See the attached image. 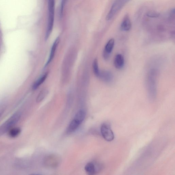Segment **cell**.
<instances>
[{
    "label": "cell",
    "mask_w": 175,
    "mask_h": 175,
    "mask_svg": "<svg viewBox=\"0 0 175 175\" xmlns=\"http://www.w3.org/2000/svg\"><path fill=\"white\" fill-rule=\"evenodd\" d=\"M55 0H48V10H49V18L45 40H47L49 38L52 31L55 11Z\"/></svg>",
    "instance_id": "1"
},
{
    "label": "cell",
    "mask_w": 175,
    "mask_h": 175,
    "mask_svg": "<svg viewBox=\"0 0 175 175\" xmlns=\"http://www.w3.org/2000/svg\"><path fill=\"white\" fill-rule=\"evenodd\" d=\"M21 116V113L17 112L10 118L0 126V134H4L9 130L11 129L19 121Z\"/></svg>",
    "instance_id": "2"
},
{
    "label": "cell",
    "mask_w": 175,
    "mask_h": 175,
    "mask_svg": "<svg viewBox=\"0 0 175 175\" xmlns=\"http://www.w3.org/2000/svg\"><path fill=\"white\" fill-rule=\"evenodd\" d=\"M61 162V159L56 155L51 154L45 157L44 162L45 166L51 168L58 167Z\"/></svg>",
    "instance_id": "3"
},
{
    "label": "cell",
    "mask_w": 175,
    "mask_h": 175,
    "mask_svg": "<svg viewBox=\"0 0 175 175\" xmlns=\"http://www.w3.org/2000/svg\"><path fill=\"white\" fill-rule=\"evenodd\" d=\"M101 132L102 136L105 140L111 142L114 139L115 137L113 131L110 126L107 123H104L101 126Z\"/></svg>",
    "instance_id": "4"
},
{
    "label": "cell",
    "mask_w": 175,
    "mask_h": 175,
    "mask_svg": "<svg viewBox=\"0 0 175 175\" xmlns=\"http://www.w3.org/2000/svg\"><path fill=\"white\" fill-rule=\"evenodd\" d=\"M102 168V165L100 164L90 162L86 165L84 169L88 174L93 175L99 173Z\"/></svg>",
    "instance_id": "5"
},
{
    "label": "cell",
    "mask_w": 175,
    "mask_h": 175,
    "mask_svg": "<svg viewBox=\"0 0 175 175\" xmlns=\"http://www.w3.org/2000/svg\"><path fill=\"white\" fill-rule=\"evenodd\" d=\"M104 82L109 83L111 82L113 80V74L109 71L100 72L99 77Z\"/></svg>",
    "instance_id": "6"
},
{
    "label": "cell",
    "mask_w": 175,
    "mask_h": 175,
    "mask_svg": "<svg viewBox=\"0 0 175 175\" xmlns=\"http://www.w3.org/2000/svg\"><path fill=\"white\" fill-rule=\"evenodd\" d=\"M114 63L115 67L117 69H122L125 64L124 57L120 54H117L115 57Z\"/></svg>",
    "instance_id": "7"
},
{
    "label": "cell",
    "mask_w": 175,
    "mask_h": 175,
    "mask_svg": "<svg viewBox=\"0 0 175 175\" xmlns=\"http://www.w3.org/2000/svg\"><path fill=\"white\" fill-rule=\"evenodd\" d=\"M131 28V23L128 15H126L123 19L120 26V29L122 31H128Z\"/></svg>",
    "instance_id": "8"
},
{
    "label": "cell",
    "mask_w": 175,
    "mask_h": 175,
    "mask_svg": "<svg viewBox=\"0 0 175 175\" xmlns=\"http://www.w3.org/2000/svg\"><path fill=\"white\" fill-rule=\"evenodd\" d=\"M59 41L60 38L58 37L56 39L55 41L54 42L52 48H51L49 59H48L46 65H45V66H46V67L49 64L51 61H52L54 58V56H55L56 50L57 49V47H58V45L59 43Z\"/></svg>",
    "instance_id": "9"
},
{
    "label": "cell",
    "mask_w": 175,
    "mask_h": 175,
    "mask_svg": "<svg viewBox=\"0 0 175 175\" xmlns=\"http://www.w3.org/2000/svg\"><path fill=\"white\" fill-rule=\"evenodd\" d=\"M80 124L81 123L78 120L74 119L69 123L66 132L68 134L72 133L76 130Z\"/></svg>",
    "instance_id": "10"
},
{
    "label": "cell",
    "mask_w": 175,
    "mask_h": 175,
    "mask_svg": "<svg viewBox=\"0 0 175 175\" xmlns=\"http://www.w3.org/2000/svg\"><path fill=\"white\" fill-rule=\"evenodd\" d=\"M115 44V41L114 39L111 38L108 41L105 47L104 52L111 54L112 52Z\"/></svg>",
    "instance_id": "11"
},
{
    "label": "cell",
    "mask_w": 175,
    "mask_h": 175,
    "mask_svg": "<svg viewBox=\"0 0 175 175\" xmlns=\"http://www.w3.org/2000/svg\"><path fill=\"white\" fill-rule=\"evenodd\" d=\"M48 74V73H45L43 76H41L36 81L33 86V90L37 89L44 82L47 77Z\"/></svg>",
    "instance_id": "12"
},
{
    "label": "cell",
    "mask_w": 175,
    "mask_h": 175,
    "mask_svg": "<svg viewBox=\"0 0 175 175\" xmlns=\"http://www.w3.org/2000/svg\"><path fill=\"white\" fill-rule=\"evenodd\" d=\"M86 113L85 111L84 110H80L78 111L74 119L78 120V122L81 123L83 121L84 118H85Z\"/></svg>",
    "instance_id": "13"
},
{
    "label": "cell",
    "mask_w": 175,
    "mask_h": 175,
    "mask_svg": "<svg viewBox=\"0 0 175 175\" xmlns=\"http://www.w3.org/2000/svg\"><path fill=\"white\" fill-rule=\"evenodd\" d=\"M48 91L47 89H44L42 90L37 96V102L39 103L43 101L48 95Z\"/></svg>",
    "instance_id": "14"
},
{
    "label": "cell",
    "mask_w": 175,
    "mask_h": 175,
    "mask_svg": "<svg viewBox=\"0 0 175 175\" xmlns=\"http://www.w3.org/2000/svg\"><path fill=\"white\" fill-rule=\"evenodd\" d=\"M21 131V130L19 128L11 129L10 132H9V135L11 138H15L17 137L20 134Z\"/></svg>",
    "instance_id": "15"
},
{
    "label": "cell",
    "mask_w": 175,
    "mask_h": 175,
    "mask_svg": "<svg viewBox=\"0 0 175 175\" xmlns=\"http://www.w3.org/2000/svg\"><path fill=\"white\" fill-rule=\"evenodd\" d=\"M93 71L96 77H99L100 72L99 68L98 60L95 59L93 63Z\"/></svg>",
    "instance_id": "16"
},
{
    "label": "cell",
    "mask_w": 175,
    "mask_h": 175,
    "mask_svg": "<svg viewBox=\"0 0 175 175\" xmlns=\"http://www.w3.org/2000/svg\"><path fill=\"white\" fill-rule=\"evenodd\" d=\"M147 17L151 18H156L158 17L160 14L154 11H149L146 14Z\"/></svg>",
    "instance_id": "17"
},
{
    "label": "cell",
    "mask_w": 175,
    "mask_h": 175,
    "mask_svg": "<svg viewBox=\"0 0 175 175\" xmlns=\"http://www.w3.org/2000/svg\"><path fill=\"white\" fill-rule=\"evenodd\" d=\"M66 0H62L61 8H60V16L61 17L63 14V9Z\"/></svg>",
    "instance_id": "18"
},
{
    "label": "cell",
    "mask_w": 175,
    "mask_h": 175,
    "mask_svg": "<svg viewBox=\"0 0 175 175\" xmlns=\"http://www.w3.org/2000/svg\"><path fill=\"white\" fill-rule=\"evenodd\" d=\"M3 113V111L2 109L0 110V118H1V116L2 115Z\"/></svg>",
    "instance_id": "19"
}]
</instances>
